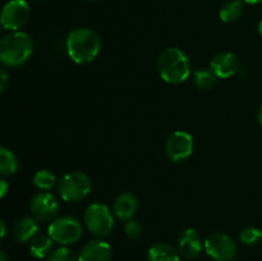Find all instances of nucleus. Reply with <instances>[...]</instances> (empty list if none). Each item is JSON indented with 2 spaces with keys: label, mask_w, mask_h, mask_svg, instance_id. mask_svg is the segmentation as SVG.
Wrapping results in <instances>:
<instances>
[{
  "label": "nucleus",
  "mask_w": 262,
  "mask_h": 261,
  "mask_svg": "<svg viewBox=\"0 0 262 261\" xmlns=\"http://www.w3.org/2000/svg\"><path fill=\"white\" fill-rule=\"evenodd\" d=\"M67 54L77 64L94 61L101 50V40L91 28L79 27L71 31L66 41Z\"/></svg>",
  "instance_id": "f257e3e1"
},
{
  "label": "nucleus",
  "mask_w": 262,
  "mask_h": 261,
  "mask_svg": "<svg viewBox=\"0 0 262 261\" xmlns=\"http://www.w3.org/2000/svg\"><path fill=\"white\" fill-rule=\"evenodd\" d=\"M158 72L166 83H183L191 76V61L179 48H168L159 56Z\"/></svg>",
  "instance_id": "f03ea898"
},
{
  "label": "nucleus",
  "mask_w": 262,
  "mask_h": 261,
  "mask_svg": "<svg viewBox=\"0 0 262 261\" xmlns=\"http://www.w3.org/2000/svg\"><path fill=\"white\" fill-rule=\"evenodd\" d=\"M33 44L30 36L22 31H13L0 40V63L15 68L31 58Z\"/></svg>",
  "instance_id": "7ed1b4c3"
},
{
  "label": "nucleus",
  "mask_w": 262,
  "mask_h": 261,
  "mask_svg": "<svg viewBox=\"0 0 262 261\" xmlns=\"http://www.w3.org/2000/svg\"><path fill=\"white\" fill-rule=\"evenodd\" d=\"M91 179L82 171H71L61 177L56 183L60 199L66 202H78L91 192Z\"/></svg>",
  "instance_id": "20e7f679"
},
{
  "label": "nucleus",
  "mask_w": 262,
  "mask_h": 261,
  "mask_svg": "<svg viewBox=\"0 0 262 261\" xmlns=\"http://www.w3.org/2000/svg\"><path fill=\"white\" fill-rule=\"evenodd\" d=\"M83 222L89 232L97 238L107 237L114 230V215L109 207L101 202H94L87 206Z\"/></svg>",
  "instance_id": "39448f33"
},
{
  "label": "nucleus",
  "mask_w": 262,
  "mask_h": 261,
  "mask_svg": "<svg viewBox=\"0 0 262 261\" xmlns=\"http://www.w3.org/2000/svg\"><path fill=\"white\" fill-rule=\"evenodd\" d=\"M82 224L76 216L61 215L56 217L48 227V235L61 246H69L78 242L82 237Z\"/></svg>",
  "instance_id": "423d86ee"
},
{
  "label": "nucleus",
  "mask_w": 262,
  "mask_h": 261,
  "mask_svg": "<svg viewBox=\"0 0 262 261\" xmlns=\"http://www.w3.org/2000/svg\"><path fill=\"white\" fill-rule=\"evenodd\" d=\"M31 10L26 0H9L0 13V25L8 31H18L27 23Z\"/></svg>",
  "instance_id": "0eeeda50"
},
{
  "label": "nucleus",
  "mask_w": 262,
  "mask_h": 261,
  "mask_svg": "<svg viewBox=\"0 0 262 261\" xmlns=\"http://www.w3.org/2000/svg\"><path fill=\"white\" fill-rule=\"evenodd\" d=\"M205 252L215 261H232L237 255L235 242L224 233H212L204 242Z\"/></svg>",
  "instance_id": "6e6552de"
},
{
  "label": "nucleus",
  "mask_w": 262,
  "mask_h": 261,
  "mask_svg": "<svg viewBox=\"0 0 262 261\" xmlns=\"http://www.w3.org/2000/svg\"><path fill=\"white\" fill-rule=\"evenodd\" d=\"M192 153H193V138L188 132L176 130L166 138L165 154L169 160L179 163L187 160Z\"/></svg>",
  "instance_id": "1a4fd4ad"
},
{
  "label": "nucleus",
  "mask_w": 262,
  "mask_h": 261,
  "mask_svg": "<svg viewBox=\"0 0 262 261\" xmlns=\"http://www.w3.org/2000/svg\"><path fill=\"white\" fill-rule=\"evenodd\" d=\"M30 210L37 222H53L59 212L58 200L49 192H38L31 200Z\"/></svg>",
  "instance_id": "9d476101"
},
{
  "label": "nucleus",
  "mask_w": 262,
  "mask_h": 261,
  "mask_svg": "<svg viewBox=\"0 0 262 261\" xmlns=\"http://www.w3.org/2000/svg\"><path fill=\"white\" fill-rule=\"evenodd\" d=\"M204 248L201 235L193 228H187L178 237V252L187 260L199 257Z\"/></svg>",
  "instance_id": "9b49d317"
},
{
  "label": "nucleus",
  "mask_w": 262,
  "mask_h": 261,
  "mask_svg": "<svg viewBox=\"0 0 262 261\" xmlns=\"http://www.w3.org/2000/svg\"><path fill=\"white\" fill-rule=\"evenodd\" d=\"M239 59L237 58V55L229 53V51H223V53L216 54L210 60V69L214 72L217 78H229L239 71Z\"/></svg>",
  "instance_id": "f8f14e48"
},
{
  "label": "nucleus",
  "mask_w": 262,
  "mask_h": 261,
  "mask_svg": "<svg viewBox=\"0 0 262 261\" xmlns=\"http://www.w3.org/2000/svg\"><path fill=\"white\" fill-rule=\"evenodd\" d=\"M112 247L102 240H92L83 246L77 261H110Z\"/></svg>",
  "instance_id": "ddd939ff"
},
{
  "label": "nucleus",
  "mask_w": 262,
  "mask_h": 261,
  "mask_svg": "<svg viewBox=\"0 0 262 261\" xmlns=\"http://www.w3.org/2000/svg\"><path fill=\"white\" fill-rule=\"evenodd\" d=\"M138 210V200L130 192H123L115 199L113 205V214L120 222H128L133 219Z\"/></svg>",
  "instance_id": "4468645a"
},
{
  "label": "nucleus",
  "mask_w": 262,
  "mask_h": 261,
  "mask_svg": "<svg viewBox=\"0 0 262 261\" xmlns=\"http://www.w3.org/2000/svg\"><path fill=\"white\" fill-rule=\"evenodd\" d=\"M37 220L33 216H23L19 220H17L13 227V237L17 242L26 243L30 242L36 234H38Z\"/></svg>",
  "instance_id": "2eb2a0df"
},
{
  "label": "nucleus",
  "mask_w": 262,
  "mask_h": 261,
  "mask_svg": "<svg viewBox=\"0 0 262 261\" xmlns=\"http://www.w3.org/2000/svg\"><path fill=\"white\" fill-rule=\"evenodd\" d=\"M148 261H181V255L171 245L165 242L156 243L148 248Z\"/></svg>",
  "instance_id": "dca6fc26"
},
{
  "label": "nucleus",
  "mask_w": 262,
  "mask_h": 261,
  "mask_svg": "<svg viewBox=\"0 0 262 261\" xmlns=\"http://www.w3.org/2000/svg\"><path fill=\"white\" fill-rule=\"evenodd\" d=\"M53 242L49 235L46 234H36L32 240L30 241V253L36 258H45L51 253L53 248Z\"/></svg>",
  "instance_id": "f3484780"
},
{
  "label": "nucleus",
  "mask_w": 262,
  "mask_h": 261,
  "mask_svg": "<svg viewBox=\"0 0 262 261\" xmlns=\"http://www.w3.org/2000/svg\"><path fill=\"white\" fill-rule=\"evenodd\" d=\"M243 10H245V7H243L242 0H227L220 7V20L224 23L235 22V20H238L242 17Z\"/></svg>",
  "instance_id": "a211bd4d"
},
{
  "label": "nucleus",
  "mask_w": 262,
  "mask_h": 261,
  "mask_svg": "<svg viewBox=\"0 0 262 261\" xmlns=\"http://www.w3.org/2000/svg\"><path fill=\"white\" fill-rule=\"evenodd\" d=\"M18 159L9 148L0 146V176H13L18 170Z\"/></svg>",
  "instance_id": "6ab92c4d"
},
{
  "label": "nucleus",
  "mask_w": 262,
  "mask_h": 261,
  "mask_svg": "<svg viewBox=\"0 0 262 261\" xmlns=\"http://www.w3.org/2000/svg\"><path fill=\"white\" fill-rule=\"evenodd\" d=\"M217 77L215 76L211 69H197L193 73V83L200 90H211L216 84Z\"/></svg>",
  "instance_id": "aec40b11"
},
{
  "label": "nucleus",
  "mask_w": 262,
  "mask_h": 261,
  "mask_svg": "<svg viewBox=\"0 0 262 261\" xmlns=\"http://www.w3.org/2000/svg\"><path fill=\"white\" fill-rule=\"evenodd\" d=\"M32 181L36 188H38L40 191H49V189L53 188V187L58 183L56 177L54 176V173H51L50 170H46V169L36 171Z\"/></svg>",
  "instance_id": "412c9836"
},
{
  "label": "nucleus",
  "mask_w": 262,
  "mask_h": 261,
  "mask_svg": "<svg viewBox=\"0 0 262 261\" xmlns=\"http://www.w3.org/2000/svg\"><path fill=\"white\" fill-rule=\"evenodd\" d=\"M262 238V232L255 227H247L241 230L239 241L246 246L257 245Z\"/></svg>",
  "instance_id": "4be33fe9"
},
{
  "label": "nucleus",
  "mask_w": 262,
  "mask_h": 261,
  "mask_svg": "<svg viewBox=\"0 0 262 261\" xmlns=\"http://www.w3.org/2000/svg\"><path fill=\"white\" fill-rule=\"evenodd\" d=\"M46 261H77V256L74 255L71 248H68L67 246H61V247L51 251L50 255L46 257Z\"/></svg>",
  "instance_id": "5701e85b"
},
{
  "label": "nucleus",
  "mask_w": 262,
  "mask_h": 261,
  "mask_svg": "<svg viewBox=\"0 0 262 261\" xmlns=\"http://www.w3.org/2000/svg\"><path fill=\"white\" fill-rule=\"evenodd\" d=\"M124 233L130 240H137V238H140L141 233H142V227H141L137 220L130 219L128 222H125Z\"/></svg>",
  "instance_id": "b1692460"
},
{
  "label": "nucleus",
  "mask_w": 262,
  "mask_h": 261,
  "mask_svg": "<svg viewBox=\"0 0 262 261\" xmlns=\"http://www.w3.org/2000/svg\"><path fill=\"white\" fill-rule=\"evenodd\" d=\"M8 79H9V77H8L7 72H5L4 69L0 68V94L4 92V90L7 89Z\"/></svg>",
  "instance_id": "393cba45"
},
{
  "label": "nucleus",
  "mask_w": 262,
  "mask_h": 261,
  "mask_svg": "<svg viewBox=\"0 0 262 261\" xmlns=\"http://www.w3.org/2000/svg\"><path fill=\"white\" fill-rule=\"evenodd\" d=\"M7 192H8V182L0 176V200L7 194Z\"/></svg>",
  "instance_id": "a878e982"
},
{
  "label": "nucleus",
  "mask_w": 262,
  "mask_h": 261,
  "mask_svg": "<svg viewBox=\"0 0 262 261\" xmlns=\"http://www.w3.org/2000/svg\"><path fill=\"white\" fill-rule=\"evenodd\" d=\"M5 234H7V228H5L4 222L0 219V241L5 237Z\"/></svg>",
  "instance_id": "bb28decb"
},
{
  "label": "nucleus",
  "mask_w": 262,
  "mask_h": 261,
  "mask_svg": "<svg viewBox=\"0 0 262 261\" xmlns=\"http://www.w3.org/2000/svg\"><path fill=\"white\" fill-rule=\"evenodd\" d=\"M257 120H258V123H260V125L262 127V104H261L260 109H258V113H257Z\"/></svg>",
  "instance_id": "cd10ccee"
},
{
  "label": "nucleus",
  "mask_w": 262,
  "mask_h": 261,
  "mask_svg": "<svg viewBox=\"0 0 262 261\" xmlns=\"http://www.w3.org/2000/svg\"><path fill=\"white\" fill-rule=\"evenodd\" d=\"M0 261H8L7 255H5V252L2 250V248H0Z\"/></svg>",
  "instance_id": "c85d7f7f"
},
{
  "label": "nucleus",
  "mask_w": 262,
  "mask_h": 261,
  "mask_svg": "<svg viewBox=\"0 0 262 261\" xmlns=\"http://www.w3.org/2000/svg\"><path fill=\"white\" fill-rule=\"evenodd\" d=\"M245 3H247V4H258V3H261L262 0H243Z\"/></svg>",
  "instance_id": "c756f323"
},
{
  "label": "nucleus",
  "mask_w": 262,
  "mask_h": 261,
  "mask_svg": "<svg viewBox=\"0 0 262 261\" xmlns=\"http://www.w3.org/2000/svg\"><path fill=\"white\" fill-rule=\"evenodd\" d=\"M258 33L262 36V20H260V23H258Z\"/></svg>",
  "instance_id": "7c9ffc66"
},
{
  "label": "nucleus",
  "mask_w": 262,
  "mask_h": 261,
  "mask_svg": "<svg viewBox=\"0 0 262 261\" xmlns=\"http://www.w3.org/2000/svg\"><path fill=\"white\" fill-rule=\"evenodd\" d=\"M0 30H2V25H0Z\"/></svg>",
  "instance_id": "2f4dec72"
},
{
  "label": "nucleus",
  "mask_w": 262,
  "mask_h": 261,
  "mask_svg": "<svg viewBox=\"0 0 262 261\" xmlns=\"http://www.w3.org/2000/svg\"><path fill=\"white\" fill-rule=\"evenodd\" d=\"M91 2H94V0H91Z\"/></svg>",
  "instance_id": "473e14b6"
}]
</instances>
